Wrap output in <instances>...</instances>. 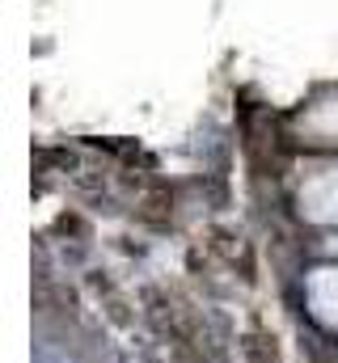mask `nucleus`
Masks as SVG:
<instances>
[{
	"label": "nucleus",
	"mask_w": 338,
	"mask_h": 363,
	"mask_svg": "<svg viewBox=\"0 0 338 363\" xmlns=\"http://www.w3.org/2000/svg\"><path fill=\"white\" fill-rule=\"evenodd\" d=\"M300 207L317 224H338V169H326L309 182L300 194Z\"/></svg>",
	"instance_id": "1"
},
{
	"label": "nucleus",
	"mask_w": 338,
	"mask_h": 363,
	"mask_svg": "<svg viewBox=\"0 0 338 363\" xmlns=\"http://www.w3.org/2000/svg\"><path fill=\"white\" fill-rule=\"evenodd\" d=\"M309 304H313L317 321L338 325V271L334 267L313 271V279H309Z\"/></svg>",
	"instance_id": "2"
},
{
	"label": "nucleus",
	"mask_w": 338,
	"mask_h": 363,
	"mask_svg": "<svg viewBox=\"0 0 338 363\" xmlns=\"http://www.w3.org/2000/svg\"><path fill=\"white\" fill-rule=\"evenodd\" d=\"M330 250H334V254H338V237H334V241H330Z\"/></svg>",
	"instance_id": "4"
},
{
	"label": "nucleus",
	"mask_w": 338,
	"mask_h": 363,
	"mask_svg": "<svg viewBox=\"0 0 338 363\" xmlns=\"http://www.w3.org/2000/svg\"><path fill=\"white\" fill-rule=\"evenodd\" d=\"M305 131H313V135H322V140H338V97L322 101V106L305 118Z\"/></svg>",
	"instance_id": "3"
}]
</instances>
